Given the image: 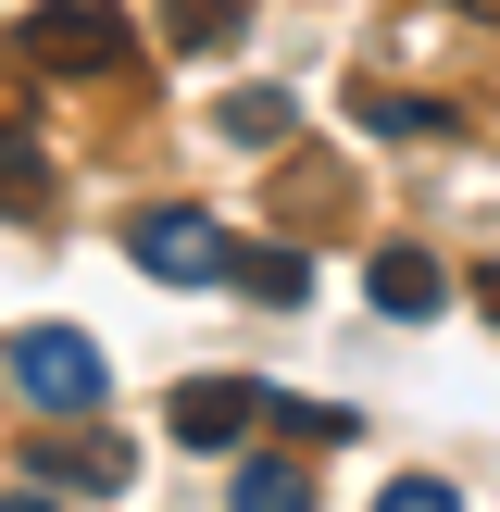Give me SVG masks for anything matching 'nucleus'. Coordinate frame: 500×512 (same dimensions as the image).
Returning <instances> with one entry per match:
<instances>
[{
	"mask_svg": "<svg viewBox=\"0 0 500 512\" xmlns=\"http://www.w3.org/2000/svg\"><path fill=\"white\" fill-rule=\"evenodd\" d=\"M0 512H63V488H0Z\"/></svg>",
	"mask_w": 500,
	"mask_h": 512,
	"instance_id": "ddd939ff",
	"label": "nucleus"
},
{
	"mask_svg": "<svg viewBox=\"0 0 500 512\" xmlns=\"http://www.w3.org/2000/svg\"><path fill=\"white\" fill-rule=\"evenodd\" d=\"M225 138H238V150H275V138H288V88H238V100H225Z\"/></svg>",
	"mask_w": 500,
	"mask_h": 512,
	"instance_id": "6e6552de",
	"label": "nucleus"
},
{
	"mask_svg": "<svg viewBox=\"0 0 500 512\" xmlns=\"http://www.w3.org/2000/svg\"><path fill=\"white\" fill-rule=\"evenodd\" d=\"M375 512H463V500H450V475H400V488L375 500Z\"/></svg>",
	"mask_w": 500,
	"mask_h": 512,
	"instance_id": "f8f14e48",
	"label": "nucleus"
},
{
	"mask_svg": "<svg viewBox=\"0 0 500 512\" xmlns=\"http://www.w3.org/2000/svg\"><path fill=\"white\" fill-rule=\"evenodd\" d=\"M163 425H175L188 450H238L250 425H263V388H250V375H188V388L163 400Z\"/></svg>",
	"mask_w": 500,
	"mask_h": 512,
	"instance_id": "20e7f679",
	"label": "nucleus"
},
{
	"mask_svg": "<svg viewBox=\"0 0 500 512\" xmlns=\"http://www.w3.org/2000/svg\"><path fill=\"white\" fill-rule=\"evenodd\" d=\"M450 13H475V25H500V0H450Z\"/></svg>",
	"mask_w": 500,
	"mask_h": 512,
	"instance_id": "4468645a",
	"label": "nucleus"
},
{
	"mask_svg": "<svg viewBox=\"0 0 500 512\" xmlns=\"http://www.w3.org/2000/svg\"><path fill=\"white\" fill-rule=\"evenodd\" d=\"M250 288H263V300H300V288H313V263H300V250H250Z\"/></svg>",
	"mask_w": 500,
	"mask_h": 512,
	"instance_id": "9b49d317",
	"label": "nucleus"
},
{
	"mask_svg": "<svg viewBox=\"0 0 500 512\" xmlns=\"http://www.w3.org/2000/svg\"><path fill=\"white\" fill-rule=\"evenodd\" d=\"M250 25V0H175V50H225Z\"/></svg>",
	"mask_w": 500,
	"mask_h": 512,
	"instance_id": "1a4fd4ad",
	"label": "nucleus"
},
{
	"mask_svg": "<svg viewBox=\"0 0 500 512\" xmlns=\"http://www.w3.org/2000/svg\"><path fill=\"white\" fill-rule=\"evenodd\" d=\"M13 50L25 63H50V75H125V13L113 0H38V13H13Z\"/></svg>",
	"mask_w": 500,
	"mask_h": 512,
	"instance_id": "f257e3e1",
	"label": "nucleus"
},
{
	"mask_svg": "<svg viewBox=\"0 0 500 512\" xmlns=\"http://www.w3.org/2000/svg\"><path fill=\"white\" fill-rule=\"evenodd\" d=\"M475 300H488V313H500V275H475Z\"/></svg>",
	"mask_w": 500,
	"mask_h": 512,
	"instance_id": "2eb2a0df",
	"label": "nucleus"
},
{
	"mask_svg": "<svg viewBox=\"0 0 500 512\" xmlns=\"http://www.w3.org/2000/svg\"><path fill=\"white\" fill-rule=\"evenodd\" d=\"M363 288H375V313L425 325V313H438V300H450V275L425 263V250H375V263H363Z\"/></svg>",
	"mask_w": 500,
	"mask_h": 512,
	"instance_id": "39448f33",
	"label": "nucleus"
},
{
	"mask_svg": "<svg viewBox=\"0 0 500 512\" xmlns=\"http://www.w3.org/2000/svg\"><path fill=\"white\" fill-rule=\"evenodd\" d=\"M125 263L163 275V288H213V275H238V250H225V225L200 213V200H163V213L125 225Z\"/></svg>",
	"mask_w": 500,
	"mask_h": 512,
	"instance_id": "f03ea898",
	"label": "nucleus"
},
{
	"mask_svg": "<svg viewBox=\"0 0 500 512\" xmlns=\"http://www.w3.org/2000/svg\"><path fill=\"white\" fill-rule=\"evenodd\" d=\"M388 138H450V100H363Z\"/></svg>",
	"mask_w": 500,
	"mask_h": 512,
	"instance_id": "9d476101",
	"label": "nucleus"
},
{
	"mask_svg": "<svg viewBox=\"0 0 500 512\" xmlns=\"http://www.w3.org/2000/svg\"><path fill=\"white\" fill-rule=\"evenodd\" d=\"M225 500H238V512H313V475H300L288 450H250V463H238V488H225Z\"/></svg>",
	"mask_w": 500,
	"mask_h": 512,
	"instance_id": "0eeeda50",
	"label": "nucleus"
},
{
	"mask_svg": "<svg viewBox=\"0 0 500 512\" xmlns=\"http://www.w3.org/2000/svg\"><path fill=\"white\" fill-rule=\"evenodd\" d=\"M25 475H38V488H125V450L113 438H38Z\"/></svg>",
	"mask_w": 500,
	"mask_h": 512,
	"instance_id": "423d86ee",
	"label": "nucleus"
},
{
	"mask_svg": "<svg viewBox=\"0 0 500 512\" xmlns=\"http://www.w3.org/2000/svg\"><path fill=\"white\" fill-rule=\"evenodd\" d=\"M13 388L38 400V413H88L100 400V350L75 338V325H25L13 338Z\"/></svg>",
	"mask_w": 500,
	"mask_h": 512,
	"instance_id": "7ed1b4c3",
	"label": "nucleus"
}]
</instances>
